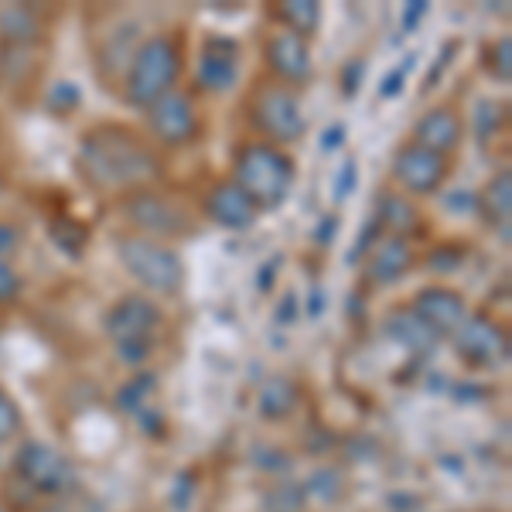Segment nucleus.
I'll return each instance as SVG.
<instances>
[{
  "label": "nucleus",
  "instance_id": "7c9ffc66",
  "mask_svg": "<svg viewBox=\"0 0 512 512\" xmlns=\"http://www.w3.org/2000/svg\"><path fill=\"white\" fill-rule=\"evenodd\" d=\"M21 294H24V280L18 274V267L0 256V308H11V304H18Z\"/></svg>",
  "mask_w": 512,
  "mask_h": 512
},
{
  "label": "nucleus",
  "instance_id": "f3484780",
  "mask_svg": "<svg viewBox=\"0 0 512 512\" xmlns=\"http://www.w3.org/2000/svg\"><path fill=\"white\" fill-rule=\"evenodd\" d=\"M420 263L417 243L410 239H396V236H383L373 250L366 253V277L369 284L376 287H390L396 280H403Z\"/></svg>",
  "mask_w": 512,
  "mask_h": 512
},
{
  "label": "nucleus",
  "instance_id": "39448f33",
  "mask_svg": "<svg viewBox=\"0 0 512 512\" xmlns=\"http://www.w3.org/2000/svg\"><path fill=\"white\" fill-rule=\"evenodd\" d=\"M113 246H117L120 267L137 280L140 294L178 297L185 291L188 267L171 243H158V239H147L137 233H120L113 239Z\"/></svg>",
  "mask_w": 512,
  "mask_h": 512
},
{
  "label": "nucleus",
  "instance_id": "412c9836",
  "mask_svg": "<svg viewBox=\"0 0 512 512\" xmlns=\"http://www.w3.org/2000/svg\"><path fill=\"white\" fill-rule=\"evenodd\" d=\"M267 18L274 21L280 31H291V35H301L311 41V35L321 28L325 11H321L318 0H284V4L267 7Z\"/></svg>",
  "mask_w": 512,
  "mask_h": 512
},
{
  "label": "nucleus",
  "instance_id": "2f4dec72",
  "mask_svg": "<svg viewBox=\"0 0 512 512\" xmlns=\"http://www.w3.org/2000/svg\"><path fill=\"white\" fill-rule=\"evenodd\" d=\"M79 103H82V93H79L76 82H55L52 99H48L52 113H59V117H69V110H76Z\"/></svg>",
  "mask_w": 512,
  "mask_h": 512
},
{
  "label": "nucleus",
  "instance_id": "4468645a",
  "mask_svg": "<svg viewBox=\"0 0 512 512\" xmlns=\"http://www.w3.org/2000/svg\"><path fill=\"white\" fill-rule=\"evenodd\" d=\"M410 311L444 342V338H451L461 328V321L468 318V297L461 294L458 287L427 284L410 297Z\"/></svg>",
  "mask_w": 512,
  "mask_h": 512
},
{
  "label": "nucleus",
  "instance_id": "f8f14e48",
  "mask_svg": "<svg viewBox=\"0 0 512 512\" xmlns=\"http://www.w3.org/2000/svg\"><path fill=\"white\" fill-rule=\"evenodd\" d=\"M243 79V45L233 35H205L198 45L195 86L205 96L233 93Z\"/></svg>",
  "mask_w": 512,
  "mask_h": 512
},
{
  "label": "nucleus",
  "instance_id": "c756f323",
  "mask_svg": "<svg viewBox=\"0 0 512 512\" xmlns=\"http://www.w3.org/2000/svg\"><path fill=\"white\" fill-rule=\"evenodd\" d=\"M355 188H359V161L345 158L332 175V198L335 202H345V198L355 195Z\"/></svg>",
  "mask_w": 512,
  "mask_h": 512
},
{
  "label": "nucleus",
  "instance_id": "20e7f679",
  "mask_svg": "<svg viewBox=\"0 0 512 512\" xmlns=\"http://www.w3.org/2000/svg\"><path fill=\"white\" fill-rule=\"evenodd\" d=\"M164 332V308L147 294H123L106 308L103 335L123 366L144 369Z\"/></svg>",
  "mask_w": 512,
  "mask_h": 512
},
{
  "label": "nucleus",
  "instance_id": "ddd939ff",
  "mask_svg": "<svg viewBox=\"0 0 512 512\" xmlns=\"http://www.w3.org/2000/svg\"><path fill=\"white\" fill-rule=\"evenodd\" d=\"M263 62H267V72L274 76L280 86L301 89L308 86L311 72H315V59H311V41L301 35H291V31L274 28L263 41Z\"/></svg>",
  "mask_w": 512,
  "mask_h": 512
},
{
  "label": "nucleus",
  "instance_id": "f704fd0d",
  "mask_svg": "<svg viewBox=\"0 0 512 512\" xmlns=\"http://www.w3.org/2000/svg\"><path fill=\"white\" fill-rule=\"evenodd\" d=\"M21 229L14 226V222H4L0 219V256H4V260H11L14 256V250H18L21 246Z\"/></svg>",
  "mask_w": 512,
  "mask_h": 512
},
{
  "label": "nucleus",
  "instance_id": "393cba45",
  "mask_svg": "<svg viewBox=\"0 0 512 512\" xmlns=\"http://www.w3.org/2000/svg\"><path fill=\"white\" fill-rule=\"evenodd\" d=\"M154 396H158V376L144 373V369H140L137 376H130L127 383H123L120 390H117V407L127 417H140L144 410H151Z\"/></svg>",
  "mask_w": 512,
  "mask_h": 512
},
{
  "label": "nucleus",
  "instance_id": "a878e982",
  "mask_svg": "<svg viewBox=\"0 0 512 512\" xmlns=\"http://www.w3.org/2000/svg\"><path fill=\"white\" fill-rule=\"evenodd\" d=\"M482 69L489 72L492 82L509 86V82H512V35L492 38L489 45L482 48Z\"/></svg>",
  "mask_w": 512,
  "mask_h": 512
},
{
  "label": "nucleus",
  "instance_id": "e433bc0d",
  "mask_svg": "<svg viewBox=\"0 0 512 512\" xmlns=\"http://www.w3.org/2000/svg\"><path fill=\"white\" fill-rule=\"evenodd\" d=\"M342 137H345V130H342V127H328V134H325V151H332V147L342 144Z\"/></svg>",
  "mask_w": 512,
  "mask_h": 512
},
{
  "label": "nucleus",
  "instance_id": "5701e85b",
  "mask_svg": "<svg viewBox=\"0 0 512 512\" xmlns=\"http://www.w3.org/2000/svg\"><path fill=\"white\" fill-rule=\"evenodd\" d=\"M297 403H301V390L287 376L270 379L256 396V410H260L263 420H287L297 410Z\"/></svg>",
  "mask_w": 512,
  "mask_h": 512
},
{
  "label": "nucleus",
  "instance_id": "4c0bfd02",
  "mask_svg": "<svg viewBox=\"0 0 512 512\" xmlns=\"http://www.w3.org/2000/svg\"><path fill=\"white\" fill-rule=\"evenodd\" d=\"M0 512H11V509H4V506H0Z\"/></svg>",
  "mask_w": 512,
  "mask_h": 512
},
{
  "label": "nucleus",
  "instance_id": "473e14b6",
  "mask_svg": "<svg viewBox=\"0 0 512 512\" xmlns=\"http://www.w3.org/2000/svg\"><path fill=\"white\" fill-rule=\"evenodd\" d=\"M407 76H410V62L396 65L393 72H386L383 76V86H379V96L383 99H396L403 93V86H407Z\"/></svg>",
  "mask_w": 512,
  "mask_h": 512
},
{
  "label": "nucleus",
  "instance_id": "2eb2a0df",
  "mask_svg": "<svg viewBox=\"0 0 512 512\" xmlns=\"http://www.w3.org/2000/svg\"><path fill=\"white\" fill-rule=\"evenodd\" d=\"M202 212L212 226L226 229V233H250L260 222V209L243 195V188L233 178H219L202 195Z\"/></svg>",
  "mask_w": 512,
  "mask_h": 512
},
{
  "label": "nucleus",
  "instance_id": "6ab92c4d",
  "mask_svg": "<svg viewBox=\"0 0 512 512\" xmlns=\"http://www.w3.org/2000/svg\"><path fill=\"white\" fill-rule=\"evenodd\" d=\"M475 212L492 233L502 236V243H509V222H512V171L509 168L492 171V178L478 188Z\"/></svg>",
  "mask_w": 512,
  "mask_h": 512
},
{
  "label": "nucleus",
  "instance_id": "f03ea898",
  "mask_svg": "<svg viewBox=\"0 0 512 512\" xmlns=\"http://www.w3.org/2000/svg\"><path fill=\"white\" fill-rule=\"evenodd\" d=\"M185 72V38L181 31H154L130 52L123 99L134 110H147L161 96L175 93Z\"/></svg>",
  "mask_w": 512,
  "mask_h": 512
},
{
  "label": "nucleus",
  "instance_id": "72a5a7b5",
  "mask_svg": "<svg viewBox=\"0 0 512 512\" xmlns=\"http://www.w3.org/2000/svg\"><path fill=\"white\" fill-rule=\"evenodd\" d=\"M338 229H342V216H338V212H325V216L318 219V226H315V233H311V239H315L318 246H332L335 236H338Z\"/></svg>",
  "mask_w": 512,
  "mask_h": 512
},
{
  "label": "nucleus",
  "instance_id": "0eeeda50",
  "mask_svg": "<svg viewBox=\"0 0 512 512\" xmlns=\"http://www.w3.org/2000/svg\"><path fill=\"white\" fill-rule=\"evenodd\" d=\"M120 212L134 226L137 236L158 239V243H175L195 233V216L178 195L158 192V188H137V192L120 198Z\"/></svg>",
  "mask_w": 512,
  "mask_h": 512
},
{
  "label": "nucleus",
  "instance_id": "dca6fc26",
  "mask_svg": "<svg viewBox=\"0 0 512 512\" xmlns=\"http://www.w3.org/2000/svg\"><path fill=\"white\" fill-rule=\"evenodd\" d=\"M465 134H468V120L458 113V106L451 103H441V106H431L417 123H414V144L427 147L434 154H444L451 158L461 144H465Z\"/></svg>",
  "mask_w": 512,
  "mask_h": 512
},
{
  "label": "nucleus",
  "instance_id": "cd10ccee",
  "mask_svg": "<svg viewBox=\"0 0 512 512\" xmlns=\"http://www.w3.org/2000/svg\"><path fill=\"white\" fill-rule=\"evenodd\" d=\"M472 123H475V134L482 137V144H489L506 127V103H499V99H478Z\"/></svg>",
  "mask_w": 512,
  "mask_h": 512
},
{
  "label": "nucleus",
  "instance_id": "c85d7f7f",
  "mask_svg": "<svg viewBox=\"0 0 512 512\" xmlns=\"http://www.w3.org/2000/svg\"><path fill=\"white\" fill-rule=\"evenodd\" d=\"M24 434V410L7 386H0V444L18 441Z\"/></svg>",
  "mask_w": 512,
  "mask_h": 512
},
{
  "label": "nucleus",
  "instance_id": "4be33fe9",
  "mask_svg": "<svg viewBox=\"0 0 512 512\" xmlns=\"http://www.w3.org/2000/svg\"><path fill=\"white\" fill-rule=\"evenodd\" d=\"M41 38V21L28 4L0 7V41L11 48H28Z\"/></svg>",
  "mask_w": 512,
  "mask_h": 512
},
{
  "label": "nucleus",
  "instance_id": "423d86ee",
  "mask_svg": "<svg viewBox=\"0 0 512 512\" xmlns=\"http://www.w3.org/2000/svg\"><path fill=\"white\" fill-rule=\"evenodd\" d=\"M246 123L260 134L267 144L287 147L297 144L308 134V117H304L301 93L291 86H280L274 79H263L246 96Z\"/></svg>",
  "mask_w": 512,
  "mask_h": 512
},
{
  "label": "nucleus",
  "instance_id": "7ed1b4c3",
  "mask_svg": "<svg viewBox=\"0 0 512 512\" xmlns=\"http://www.w3.org/2000/svg\"><path fill=\"white\" fill-rule=\"evenodd\" d=\"M233 181L263 216V212H274L291 198L297 161L287 147L267 144V140H246L233 154Z\"/></svg>",
  "mask_w": 512,
  "mask_h": 512
},
{
  "label": "nucleus",
  "instance_id": "1a4fd4ad",
  "mask_svg": "<svg viewBox=\"0 0 512 512\" xmlns=\"http://www.w3.org/2000/svg\"><path fill=\"white\" fill-rule=\"evenodd\" d=\"M448 342L468 369H499L509 359V332L489 311H468Z\"/></svg>",
  "mask_w": 512,
  "mask_h": 512
},
{
  "label": "nucleus",
  "instance_id": "a211bd4d",
  "mask_svg": "<svg viewBox=\"0 0 512 512\" xmlns=\"http://www.w3.org/2000/svg\"><path fill=\"white\" fill-rule=\"evenodd\" d=\"M373 219L379 226L383 236H396V239H420L427 233V219L424 212L417 209L414 198H407L403 192H383L376 198V209H373Z\"/></svg>",
  "mask_w": 512,
  "mask_h": 512
},
{
  "label": "nucleus",
  "instance_id": "b1692460",
  "mask_svg": "<svg viewBox=\"0 0 512 512\" xmlns=\"http://www.w3.org/2000/svg\"><path fill=\"white\" fill-rule=\"evenodd\" d=\"M48 239L59 253H65L69 260H82L93 243V226H86L82 219L72 216H55L48 222Z\"/></svg>",
  "mask_w": 512,
  "mask_h": 512
},
{
  "label": "nucleus",
  "instance_id": "9b49d317",
  "mask_svg": "<svg viewBox=\"0 0 512 512\" xmlns=\"http://www.w3.org/2000/svg\"><path fill=\"white\" fill-rule=\"evenodd\" d=\"M390 171H393L396 185L403 188V195L417 202V198H434L444 185H448L451 158L434 154V151H427V147L414 144V140H407V144L396 147Z\"/></svg>",
  "mask_w": 512,
  "mask_h": 512
},
{
  "label": "nucleus",
  "instance_id": "aec40b11",
  "mask_svg": "<svg viewBox=\"0 0 512 512\" xmlns=\"http://www.w3.org/2000/svg\"><path fill=\"white\" fill-rule=\"evenodd\" d=\"M383 335L390 338L393 345H400L407 355H417V359L420 355H431L437 345H441V338L410 311V304H400V308H393L390 315L383 318Z\"/></svg>",
  "mask_w": 512,
  "mask_h": 512
},
{
  "label": "nucleus",
  "instance_id": "6e6552de",
  "mask_svg": "<svg viewBox=\"0 0 512 512\" xmlns=\"http://www.w3.org/2000/svg\"><path fill=\"white\" fill-rule=\"evenodd\" d=\"M14 478L38 499H65L79 489V468L48 441H21L14 454Z\"/></svg>",
  "mask_w": 512,
  "mask_h": 512
},
{
  "label": "nucleus",
  "instance_id": "9d476101",
  "mask_svg": "<svg viewBox=\"0 0 512 512\" xmlns=\"http://www.w3.org/2000/svg\"><path fill=\"white\" fill-rule=\"evenodd\" d=\"M144 123H147V137H151L154 147H164V151H181V147H192L198 137H202V117H198V106L188 93H175L161 96L158 103H151L144 110Z\"/></svg>",
  "mask_w": 512,
  "mask_h": 512
},
{
  "label": "nucleus",
  "instance_id": "c9c22d12",
  "mask_svg": "<svg viewBox=\"0 0 512 512\" xmlns=\"http://www.w3.org/2000/svg\"><path fill=\"white\" fill-rule=\"evenodd\" d=\"M424 14H427L424 0H420V4H407V7H403V35H410V31H414V24H420Z\"/></svg>",
  "mask_w": 512,
  "mask_h": 512
},
{
  "label": "nucleus",
  "instance_id": "f257e3e1",
  "mask_svg": "<svg viewBox=\"0 0 512 512\" xmlns=\"http://www.w3.org/2000/svg\"><path fill=\"white\" fill-rule=\"evenodd\" d=\"M76 168L89 188L103 195H130L164 175L161 151L127 123H99L79 137Z\"/></svg>",
  "mask_w": 512,
  "mask_h": 512
},
{
  "label": "nucleus",
  "instance_id": "bb28decb",
  "mask_svg": "<svg viewBox=\"0 0 512 512\" xmlns=\"http://www.w3.org/2000/svg\"><path fill=\"white\" fill-rule=\"evenodd\" d=\"M342 492H345V478L335 468H321V472H315L301 485L304 502H338Z\"/></svg>",
  "mask_w": 512,
  "mask_h": 512
}]
</instances>
